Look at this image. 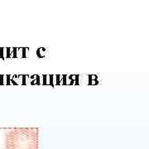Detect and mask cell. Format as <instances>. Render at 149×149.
<instances>
[{
	"label": "cell",
	"instance_id": "cell-1",
	"mask_svg": "<svg viewBox=\"0 0 149 149\" xmlns=\"http://www.w3.org/2000/svg\"><path fill=\"white\" fill-rule=\"evenodd\" d=\"M6 149H38L37 128H13L5 133Z\"/></svg>",
	"mask_w": 149,
	"mask_h": 149
}]
</instances>
